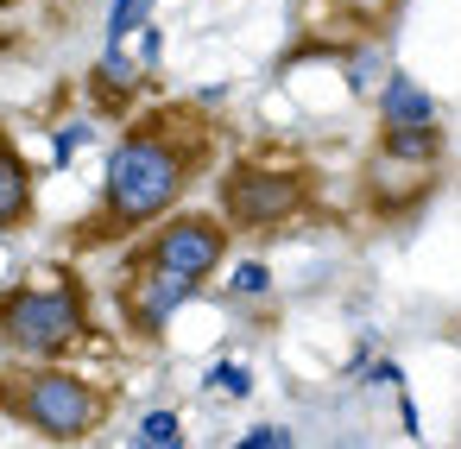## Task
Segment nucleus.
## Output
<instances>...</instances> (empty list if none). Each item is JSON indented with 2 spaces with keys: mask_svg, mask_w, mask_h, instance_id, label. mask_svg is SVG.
I'll return each instance as SVG.
<instances>
[{
  "mask_svg": "<svg viewBox=\"0 0 461 449\" xmlns=\"http://www.w3.org/2000/svg\"><path fill=\"white\" fill-rule=\"evenodd\" d=\"M228 291H234V298H266V291H272V266H266V260H240L234 279H228Z\"/></svg>",
  "mask_w": 461,
  "mask_h": 449,
  "instance_id": "obj_14",
  "label": "nucleus"
},
{
  "mask_svg": "<svg viewBox=\"0 0 461 449\" xmlns=\"http://www.w3.org/2000/svg\"><path fill=\"white\" fill-rule=\"evenodd\" d=\"M209 386H215V392H228V399H247V392H253V373H247L240 361H221V367L209 373Z\"/></svg>",
  "mask_w": 461,
  "mask_h": 449,
  "instance_id": "obj_15",
  "label": "nucleus"
},
{
  "mask_svg": "<svg viewBox=\"0 0 461 449\" xmlns=\"http://www.w3.org/2000/svg\"><path fill=\"white\" fill-rule=\"evenodd\" d=\"M196 285L203 279H190V272H177V266H146V260H133V272L121 279V310H127V329H140V335H158L190 298H196Z\"/></svg>",
  "mask_w": 461,
  "mask_h": 449,
  "instance_id": "obj_6",
  "label": "nucleus"
},
{
  "mask_svg": "<svg viewBox=\"0 0 461 449\" xmlns=\"http://www.w3.org/2000/svg\"><path fill=\"white\" fill-rule=\"evenodd\" d=\"M209 159V127L158 115L146 127H133L102 171V209L83 228V241H127L152 222H165L177 209V197L190 190L196 165Z\"/></svg>",
  "mask_w": 461,
  "mask_h": 449,
  "instance_id": "obj_1",
  "label": "nucleus"
},
{
  "mask_svg": "<svg viewBox=\"0 0 461 449\" xmlns=\"http://www.w3.org/2000/svg\"><path fill=\"white\" fill-rule=\"evenodd\" d=\"M404 121H436V102H429V89L417 77L392 70L385 89H379V127H404Z\"/></svg>",
  "mask_w": 461,
  "mask_h": 449,
  "instance_id": "obj_11",
  "label": "nucleus"
},
{
  "mask_svg": "<svg viewBox=\"0 0 461 449\" xmlns=\"http://www.w3.org/2000/svg\"><path fill=\"white\" fill-rule=\"evenodd\" d=\"M423 171H429V165H404V159H392V152H373V165H366V203H373L379 215H404V209L423 203V190H429Z\"/></svg>",
  "mask_w": 461,
  "mask_h": 449,
  "instance_id": "obj_8",
  "label": "nucleus"
},
{
  "mask_svg": "<svg viewBox=\"0 0 461 449\" xmlns=\"http://www.w3.org/2000/svg\"><path fill=\"white\" fill-rule=\"evenodd\" d=\"M83 140H89V127H83V121H70V127L58 133V165H64V159H70V152H77Z\"/></svg>",
  "mask_w": 461,
  "mask_h": 449,
  "instance_id": "obj_17",
  "label": "nucleus"
},
{
  "mask_svg": "<svg viewBox=\"0 0 461 449\" xmlns=\"http://www.w3.org/2000/svg\"><path fill=\"white\" fill-rule=\"evenodd\" d=\"M0 411L20 417L45 443H83L108 417V392L70 367H32V373H0Z\"/></svg>",
  "mask_w": 461,
  "mask_h": 449,
  "instance_id": "obj_2",
  "label": "nucleus"
},
{
  "mask_svg": "<svg viewBox=\"0 0 461 449\" xmlns=\"http://www.w3.org/2000/svg\"><path fill=\"white\" fill-rule=\"evenodd\" d=\"M133 260H146V266H177V272H190V279H215L221 272V260H228V215H165L146 241H140V253Z\"/></svg>",
  "mask_w": 461,
  "mask_h": 449,
  "instance_id": "obj_5",
  "label": "nucleus"
},
{
  "mask_svg": "<svg viewBox=\"0 0 461 449\" xmlns=\"http://www.w3.org/2000/svg\"><path fill=\"white\" fill-rule=\"evenodd\" d=\"M310 209V178L291 171V165H228L221 171V215L228 228H247V234H272L285 222H297Z\"/></svg>",
  "mask_w": 461,
  "mask_h": 449,
  "instance_id": "obj_4",
  "label": "nucleus"
},
{
  "mask_svg": "<svg viewBox=\"0 0 461 449\" xmlns=\"http://www.w3.org/2000/svg\"><path fill=\"white\" fill-rule=\"evenodd\" d=\"M398 424H404V436H417V405L411 399H398Z\"/></svg>",
  "mask_w": 461,
  "mask_h": 449,
  "instance_id": "obj_19",
  "label": "nucleus"
},
{
  "mask_svg": "<svg viewBox=\"0 0 461 449\" xmlns=\"http://www.w3.org/2000/svg\"><path fill=\"white\" fill-rule=\"evenodd\" d=\"M379 152H392V159H404V165H442V152H448V140H442V127L436 121H404V127H379Z\"/></svg>",
  "mask_w": 461,
  "mask_h": 449,
  "instance_id": "obj_9",
  "label": "nucleus"
},
{
  "mask_svg": "<svg viewBox=\"0 0 461 449\" xmlns=\"http://www.w3.org/2000/svg\"><path fill=\"white\" fill-rule=\"evenodd\" d=\"M234 443H240V449H291L297 436H291L285 424H253V430H240Z\"/></svg>",
  "mask_w": 461,
  "mask_h": 449,
  "instance_id": "obj_16",
  "label": "nucleus"
},
{
  "mask_svg": "<svg viewBox=\"0 0 461 449\" xmlns=\"http://www.w3.org/2000/svg\"><path fill=\"white\" fill-rule=\"evenodd\" d=\"M20 222H32V171L14 152V140L0 133V228H20Z\"/></svg>",
  "mask_w": 461,
  "mask_h": 449,
  "instance_id": "obj_10",
  "label": "nucleus"
},
{
  "mask_svg": "<svg viewBox=\"0 0 461 449\" xmlns=\"http://www.w3.org/2000/svg\"><path fill=\"white\" fill-rule=\"evenodd\" d=\"M133 443H140V449H177V443H184L177 411H146V417H140V430H133Z\"/></svg>",
  "mask_w": 461,
  "mask_h": 449,
  "instance_id": "obj_12",
  "label": "nucleus"
},
{
  "mask_svg": "<svg viewBox=\"0 0 461 449\" xmlns=\"http://www.w3.org/2000/svg\"><path fill=\"white\" fill-rule=\"evenodd\" d=\"M152 20V0H114L108 7V39H133Z\"/></svg>",
  "mask_w": 461,
  "mask_h": 449,
  "instance_id": "obj_13",
  "label": "nucleus"
},
{
  "mask_svg": "<svg viewBox=\"0 0 461 449\" xmlns=\"http://www.w3.org/2000/svg\"><path fill=\"white\" fill-rule=\"evenodd\" d=\"M146 58H127V39H108V51H102V64L89 70V96L108 108V115H127L133 102H140V89H146Z\"/></svg>",
  "mask_w": 461,
  "mask_h": 449,
  "instance_id": "obj_7",
  "label": "nucleus"
},
{
  "mask_svg": "<svg viewBox=\"0 0 461 449\" xmlns=\"http://www.w3.org/2000/svg\"><path fill=\"white\" fill-rule=\"evenodd\" d=\"M398 380H404V373H398L392 361H379V367H373V386H398Z\"/></svg>",
  "mask_w": 461,
  "mask_h": 449,
  "instance_id": "obj_18",
  "label": "nucleus"
},
{
  "mask_svg": "<svg viewBox=\"0 0 461 449\" xmlns=\"http://www.w3.org/2000/svg\"><path fill=\"white\" fill-rule=\"evenodd\" d=\"M89 329V304L70 279H45V285H20L0 298V342L26 361H58L83 342Z\"/></svg>",
  "mask_w": 461,
  "mask_h": 449,
  "instance_id": "obj_3",
  "label": "nucleus"
}]
</instances>
